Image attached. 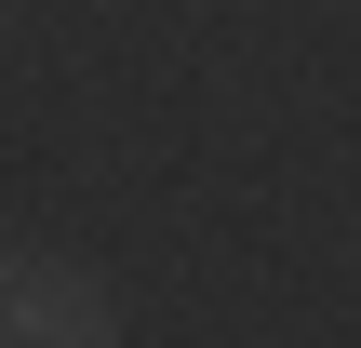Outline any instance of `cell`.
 <instances>
[{
	"mask_svg": "<svg viewBox=\"0 0 361 348\" xmlns=\"http://www.w3.org/2000/svg\"><path fill=\"white\" fill-rule=\"evenodd\" d=\"M0 348H121V308L80 268H13L0 282Z\"/></svg>",
	"mask_w": 361,
	"mask_h": 348,
	"instance_id": "obj_1",
	"label": "cell"
},
{
	"mask_svg": "<svg viewBox=\"0 0 361 348\" xmlns=\"http://www.w3.org/2000/svg\"><path fill=\"white\" fill-rule=\"evenodd\" d=\"M0 282H13V268H0Z\"/></svg>",
	"mask_w": 361,
	"mask_h": 348,
	"instance_id": "obj_2",
	"label": "cell"
}]
</instances>
